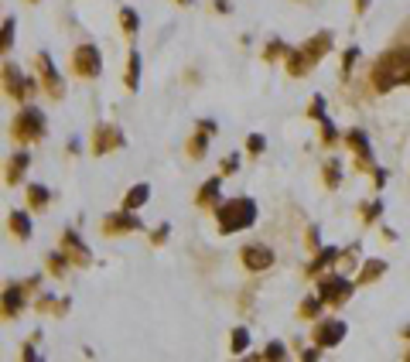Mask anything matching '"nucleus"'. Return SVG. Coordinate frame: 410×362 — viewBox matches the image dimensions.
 <instances>
[{
	"label": "nucleus",
	"mask_w": 410,
	"mask_h": 362,
	"mask_svg": "<svg viewBox=\"0 0 410 362\" xmlns=\"http://www.w3.org/2000/svg\"><path fill=\"white\" fill-rule=\"evenodd\" d=\"M410 82V45H397L373 65V86L380 93H390L397 86H407Z\"/></svg>",
	"instance_id": "1"
},
{
	"label": "nucleus",
	"mask_w": 410,
	"mask_h": 362,
	"mask_svg": "<svg viewBox=\"0 0 410 362\" xmlns=\"http://www.w3.org/2000/svg\"><path fill=\"white\" fill-rule=\"evenodd\" d=\"M216 215H219V229L223 233H239V229L253 226L256 206L253 199H232V202H219Z\"/></svg>",
	"instance_id": "2"
},
{
	"label": "nucleus",
	"mask_w": 410,
	"mask_h": 362,
	"mask_svg": "<svg viewBox=\"0 0 410 362\" xmlns=\"http://www.w3.org/2000/svg\"><path fill=\"white\" fill-rule=\"evenodd\" d=\"M325 48H329V34H318L315 41H308L301 52H294L287 58V69H291L294 76H305L308 69H311V62H318V58L325 55Z\"/></svg>",
	"instance_id": "3"
},
{
	"label": "nucleus",
	"mask_w": 410,
	"mask_h": 362,
	"mask_svg": "<svg viewBox=\"0 0 410 362\" xmlns=\"http://www.w3.org/2000/svg\"><path fill=\"white\" fill-rule=\"evenodd\" d=\"M14 133H18L21 140H34V137H41V133H45V116H41V109H34V106L21 109V116L14 120Z\"/></svg>",
	"instance_id": "4"
},
{
	"label": "nucleus",
	"mask_w": 410,
	"mask_h": 362,
	"mask_svg": "<svg viewBox=\"0 0 410 362\" xmlns=\"http://www.w3.org/2000/svg\"><path fill=\"white\" fill-rule=\"evenodd\" d=\"M102 58L96 52V45H79L76 48V72L79 76H100Z\"/></svg>",
	"instance_id": "5"
},
{
	"label": "nucleus",
	"mask_w": 410,
	"mask_h": 362,
	"mask_svg": "<svg viewBox=\"0 0 410 362\" xmlns=\"http://www.w3.org/2000/svg\"><path fill=\"white\" fill-rule=\"evenodd\" d=\"M318 290H322V297H325L329 304H338V301H345V297H349L352 284H349L345 277H325Z\"/></svg>",
	"instance_id": "6"
},
{
	"label": "nucleus",
	"mask_w": 410,
	"mask_h": 362,
	"mask_svg": "<svg viewBox=\"0 0 410 362\" xmlns=\"http://www.w3.org/2000/svg\"><path fill=\"white\" fill-rule=\"evenodd\" d=\"M345 321H325V325H318V345H325V349H332L338 345L342 338H345Z\"/></svg>",
	"instance_id": "7"
},
{
	"label": "nucleus",
	"mask_w": 410,
	"mask_h": 362,
	"mask_svg": "<svg viewBox=\"0 0 410 362\" xmlns=\"http://www.w3.org/2000/svg\"><path fill=\"white\" fill-rule=\"evenodd\" d=\"M243 263H246L250 270H267V267L274 263V253H270L267 246H246V250H243Z\"/></svg>",
	"instance_id": "8"
},
{
	"label": "nucleus",
	"mask_w": 410,
	"mask_h": 362,
	"mask_svg": "<svg viewBox=\"0 0 410 362\" xmlns=\"http://www.w3.org/2000/svg\"><path fill=\"white\" fill-rule=\"evenodd\" d=\"M4 79H7V89L14 93V100H25L27 96V82L21 79V72L14 65H4Z\"/></svg>",
	"instance_id": "9"
},
{
	"label": "nucleus",
	"mask_w": 410,
	"mask_h": 362,
	"mask_svg": "<svg viewBox=\"0 0 410 362\" xmlns=\"http://www.w3.org/2000/svg\"><path fill=\"white\" fill-rule=\"evenodd\" d=\"M137 226H140V222L130 215V208H124L120 215H113V219L106 222V229H110V233H117V229H137Z\"/></svg>",
	"instance_id": "10"
},
{
	"label": "nucleus",
	"mask_w": 410,
	"mask_h": 362,
	"mask_svg": "<svg viewBox=\"0 0 410 362\" xmlns=\"http://www.w3.org/2000/svg\"><path fill=\"white\" fill-rule=\"evenodd\" d=\"M147 199H151V188H147V185H137V188L130 192L127 199H124V208H130V212H133V208H140V206H144Z\"/></svg>",
	"instance_id": "11"
},
{
	"label": "nucleus",
	"mask_w": 410,
	"mask_h": 362,
	"mask_svg": "<svg viewBox=\"0 0 410 362\" xmlns=\"http://www.w3.org/2000/svg\"><path fill=\"white\" fill-rule=\"evenodd\" d=\"M383 270H386V263H383V260H369V263L362 267V274H359V281H362V284H369V281H376V277H380Z\"/></svg>",
	"instance_id": "12"
},
{
	"label": "nucleus",
	"mask_w": 410,
	"mask_h": 362,
	"mask_svg": "<svg viewBox=\"0 0 410 362\" xmlns=\"http://www.w3.org/2000/svg\"><path fill=\"white\" fill-rule=\"evenodd\" d=\"M41 69H45V79H48V89L58 96V93H62V82H58V72H55V65H51L48 55H41Z\"/></svg>",
	"instance_id": "13"
},
{
	"label": "nucleus",
	"mask_w": 410,
	"mask_h": 362,
	"mask_svg": "<svg viewBox=\"0 0 410 362\" xmlns=\"http://www.w3.org/2000/svg\"><path fill=\"white\" fill-rule=\"evenodd\" d=\"M11 229L25 239V236H31V219H27L25 212H14V215H11Z\"/></svg>",
	"instance_id": "14"
},
{
	"label": "nucleus",
	"mask_w": 410,
	"mask_h": 362,
	"mask_svg": "<svg viewBox=\"0 0 410 362\" xmlns=\"http://www.w3.org/2000/svg\"><path fill=\"white\" fill-rule=\"evenodd\" d=\"M18 308H21V287H7V294H4V311L14 314Z\"/></svg>",
	"instance_id": "15"
},
{
	"label": "nucleus",
	"mask_w": 410,
	"mask_h": 362,
	"mask_svg": "<svg viewBox=\"0 0 410 362\" xmlns=\"http://www.w3.org/2000/svg\"><path fill=\"white\" fill-rule=\"evenodd\" d=\"M113 144H124V140H120V137H117L110 127H102L100 140H96V154H102V151H106V147H113Z\"/></svg>",
	"instance_id": "16"
},
{
	"label": "nucleus",
	"mask_w": 410,
	"mask_h": 362,
	"mask_svg": "<svg viewBox=\"0 0 410 362\" xmlns=\"http://www.w3.org/2000/svg\"><path fill=\"white\" fill-rule=\"evenodd\" d=\"M127 86L137 89L140 86V55H130V69H127Z\"/></svg>",
	"instance_id": "17"
},
{
	"label": "nucleus",
	"mask_w": 410,
	"mask_h": 362,
	"mask_svg": "<svg viewBox=\"0 0 410 362\" xmlns=\"http://www.w3.org/2000/svg\"><path fill=\"white\" fill-rule=\"evenodd\" d=\"M27 202H31V206H45V202H48V192H45L41 185H31V188H27Z\"/></svg>",
	"instance_id": "18"
},
{
	"label": "nucleus",
	"mask_w": 410,
	"mask_h": 362,
	"mask_svg": "<svg viewBox=\"0 0 410 362\" xmlns=\"http://www.w3.org/2000/svg\"><path fill=\"white\" fill-rule=\"evenodd\" d=\"M246 345H250V332H246V328H236V332H232V352H243V349H246Z\"/></svg>",
	"instance_id": "19"
},
{
	"label": "nucleus",
	"mask_w": 410,
	"mask_h": 362,
	"mask_svg": "<svg viewBox=\"0 0 410 362\" xmlns=\"http://www.w3.org/2000/svg\"><path fill=\"white\" fill-rule=\"evenodd\" d=\"M199 202H219V181H209V185H205L202 188V195H199Z\"/></svg>",
	"instance_id": "20"
},
{
	"label": "nucleus",
	"mask_w": 410,
	"mask_h": 362,
	"mask_svg": "<svg viewBox=\"0 0 410 362\" xmlns=\"http://www.w3.org/2000/svg\"><path fill=\"white\" fill-rule=\"evenodd\" d=\"M25 168H27V154H18V157H14V164H11V171H7V175H11V181L21 178V171H25Z\"/></svg>",
	"instance_id": "21"
},
{
	"label": "nucleus",
	"mask_w": 410,
	"mask_h": 362,
	"mask_svg": "<svg viewBox=\"0 0 410 362\" xmlns=\"http://www.w3.org/2000/svg\"><path fill=\"white\" fill-rule=\"evenodd\" d=\"M322 301H325L322 294H318V297H308L305 304H301V314H305V318H311V314H318V308H322Z\"/></svg>",
	"instance_id": "22"
},
{
	"label": "nucleus",
	"mask_w": 410,
	"mask_h": 362,
	"mask_svg": "<svg viewBox=\"0 0 410 362\" xmlns=\"http://www.w3.org/2000/svg\"><path fill=\"white\" fill-rule=\"evenodd\" d=\"M349 144H352V147H356V151H359L362 157L369 154V144H366V137H362L359 130H356V133H349Z\"/></svg>",
	"instance_id": "23"
},
{
	"label": "nucleus",
	"mask_w": 410,
	"mask_h": 362,
	"mask_svg": "<svg viewBox=\"0 0 410 362\" xmlns=\"http://www.w3.org/2000/svg\"><path fill=\"white\" fill-rule=\"evenodd\" d=\"M335 257H338V250H325L322 257H318L315 263H311V274H315V270H322V267H329V263H332Z\"/></svg>",
	"instance_id": "24"
},
{
	"label": "nucleus",
	"mask_w": 410,
	"mask_h": 362,
	"mask_svg": "<svg viewBox=\"0 0 410 362\" xmlns=\"http://www.w3.org/2000/svg\"><path fill=\"white\" fill-rule=\"evenodd\" d=\"M14 45V18H4V45L0 48H11Z\"/></svg>",
	"instance_id": "25"
},
{
	"label": "nucleus",
	"mask_w": 410,
	"mask_h": 362,
	"mask_svg": "<svg viewBox=\"0 0 410 362\" xmlns=\"http://www.w3.org/2000/svg\"><path fill=\"white\" fill-rule=\"evenodd\" d=\"M120 18H124V27H127L130 34H133V31H137V14H133V11H124Z\"/></svg>",
	"instance_id": "26"
},
{
	"label": "nucleus",
	"mask_w": 410,
	"mask_h": 362,
	"mask_svg": "<svg viewBox=\"0 0 410 362\" xmlns=\"http://www.w3.org/2000/svg\"><path fill=\"white\" fill-rule=\"evenodd\" d=\"M267 359H284V345H281V342H270V349H267Z\"/></svg>",
	"instance_id": "27"
},
{
	"label": "nucleus",
	"mask_w": 410,
	"mask_h": 362,
	"mask_svg": "<svg viewBox=\"0 0 410 362\" xmlns=\"http://www.w3.org/2000/svg\"><path fill=\"white\" fill-rule=\"evenodd\" d=\"M246 144H250V151H263V137H250V140H246Z\"/></svg>",
	"instance_id": "28"
},
{
	"label": "nucleus",
	"mask_w": 410,
	"mask_h": 362,
	"mask_svg": "<svg viewBox=\"0 0 410 362\" xmlns=\"http://www.w3.org/2000/svg\"><path fill=\"white\" fill-rule=\"evenodd\" d=\"M380 208H383V206H380V202H376V206H369V208H366V219H369V222H373V219H376V215H380Z\"/></svg>",
	"instance_id": "29"
}]
</instances>
